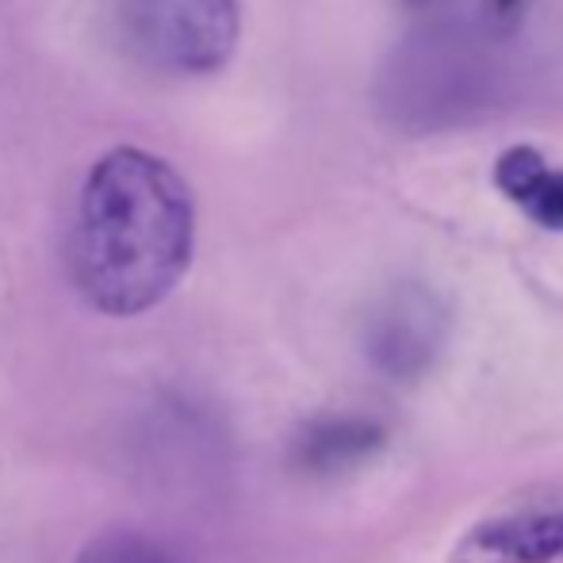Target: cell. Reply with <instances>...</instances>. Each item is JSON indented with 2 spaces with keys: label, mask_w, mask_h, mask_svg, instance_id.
<instances>
[{
  "label": "cell",
  "mask_w": 563,
  "mask_h": 563,
  "mask_svg": "<svg viewBox=\"0 0 563 563\" xmlns=\"http://www.w3.org/2000/svg\"><path fill=\"white\" fill-rule=\"evenodd\" d=\"M495 4H498V12H510V8L518 4V0H495Z\"/></svg>",
  "instance_id": "cell-8"
},
{
  "label": "cell",
  "mask_w": 563,
  "mask_h": 563,
  "mask_svg": "<svg viewBox=\"0 0 563 563\" xmlns=\"http://www.w3.org/2000/svg\"><path fill=\"white\" fill-rule=\"evenodd\" d=\"M563 552V510L514 514L475 526L452 563H549Z\"/></svg>",
  "instance_id": "cell-4"
},
{
  "label": "cell",
  "mask_w": 563,
  "mask_h": 563,
  "mask_svg": "<svg viewBox=\"0 0 563 563\" xmlns=\"http://www.w3.org/2000/svg\"><path fill=\"white\" fill-rule=\"evenodd\" d=\"M495 185L514 200L533 223L563 230V169L549 162L537 146H510L495 162Z\"/></svg>",
  "instance_id": "cell-5"
},
{
  "label": "cell",
  "mask_w": 563,
  "mask_h": 563,
  "mask_svg": "<svg viewBox=\"0 0 563 563\" xmlns=\"http://www.w3.org/2000/svg\"><path fill=\"white\" fill-rule=\"evenodd\" d=\"M74 563H173L169 549L134 529H108L92 537Z\"/></svg>",
  "instance_id": "cell-7"
},
{
  "label": "cell",
  "mask_w": 563,
  "mask_h": 563,
  "mask_svg": "<svg viewBox=\"0 0 563 563\" xmlns=\"http://www.w3.org/2000/svg\"><path fill=\"white\" fill-rule=\"evenodd\" d=\"M126 46L150 69L177 77L216 74L238 46V0H119Z\"/></svg>",
  "instance_id": "cell-2"
},
{
  "label": "cell",
  "mask_w": 563,
  "mask_h": 563,
  "mask_svg": "<svg viewBox=\"0 0 563 563\" xmlns=\"http://www.w3.org/2000/svg\"><path fill=\"white\" fill-rule=\"evenodd\" d=\"M384 433L364 418H322L299 438L296 460L307 472H338L379 445Z\"/></svg>",
  "instance_id": "cell-6"
},
{
  "label": "cell",
  "mask_w": 563,
  "mask_h": 563,
  "mask_svg": "<svg viewBox=\"0 0 563 563\" xmlns=\"http://www.w3.org/2000/svg\"><path fill=\"white\" fill-rule=\"evenodd\" d=\"M445 338V307L426 288H402L372 322V356L395 379H415Z\"/></svg>",
  "instance_id": "cell-3"
},
{
  "label": "cell",
  "mask_w": 563,
  "mask_h": 563,
  "mask_svg": "<svg viewBox=\"0 0 563 563\" xmlns=\"http://www.w3.org/2000/svg\"><path fill=\"white\" fill-rule=\"evenodd\" d=\"M196 200L169 162L115 146L89 169L77 196L69 273L85 303L112 319L157 307L192 265Z\"/></svg>",
  "instance_id": "cell-1"
}]
</instances>
